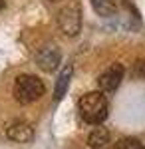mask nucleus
Segmentation results:
<instances>
[{"label": "nucleus", "instance_id": "f03ea898", "mask_svg": "<svg viewBox=\"0 0 145 149\" xmlns=\"http://www.w3.org/2000/svg\"><path fill=\"white\" fill-rule=\"evenodd\" d=\"M44 92H46L44 81L40 78H36V76H30V74H22L14 81V97L20 103L36 102L44 95Z\"/></svg>", "mask_w": 145, "mask_h": 149}, {"label": "nucleus", "instance_id": "7ed1b4c3", "mask_svg": "<svg viewBox=\"0 0 145 149\" xmlns=\"http://www.w3.org/2000/svg\"><path fill=\"white\" fill-rule=\"evenodd\" d=\"M58 26L62 28V32L66 36H78L79 28H82V16H79V8L76 4L66 6L58 12Z\"/></svg>", "mask_w": 145, "mask_h": 149}, {"label": "nucleus", "instance_id": "f8f14e48", "mask_svg": "<svg viewBox=\"0 0 145 149\" xmlns=\"http://www.w3.org/2000/svg\"><path fill=\"white\" fill-rule=\"evenodd\" d=\"M50 2H62V0H50Z\"/></svg>", "mask_w": 145, "mask_h": 149}, {"label": "nucleus", "instance_id": "0eeeda50", "mask_svg": "<svg viewBox=\"0 0 145 149\" xmlns=\"http://www.w3.org/2000/svg\"><path fill=\"white\" fill-rule=\"evenodd\" d=\"M88 145L91 149H105L109 145V131L105 127H96L88 137Z\"/></svg>", "mask_w": 145, "mask_h": 149}, {"label": "nucleus", "instance_id": "1a4fd4ad", "mask_svg": "<svg viewBox=\"0 0 145 149\" xmlns=\"http://www.w3.org/2000/svg\"><path fill=\"white\" fill-rule=\"evenodd\" d=\"M91 6L100 16H112L115 12V0H91Z\"/></svg>", "mask_w": 145, "mask_h": 149}, {"label": "nucleus", "instance_id": "f257e3e1", "mask_svg": "<svg viewBox=\"0 0 145 149\" xmlns=\"http://www.w3.org/2000/svg\"><path fill=\"white\" fill-rule=\"evenodd\" d=\"M79 107V115L84 117V121L93 123V125H100L101 121L107 117V100L101 92H89L86 95H82L78 102Z\"/></svg>", "mask_w": 145, "mask_h": 149}, {"label": "nucleus", "instance_id": "39448f33", "mask_svg": "<svg viewBox=\"0 0 145 149\" xmlns=\"http://www.w3.org/2000/svg\"><path fill=\"white\" fill-rule=\"evenodd\" d=\"M36 64L44 70V72L56 70L58 64H60V50L56 46H50V44L40 48V52L36 54Z\"/></svg>", "mask_w": 145, "mask_h": 149}, {"label": "nucleus", "instance_id": "9d476101", "mask_svg": "<svg viewBox=\"0 0 145 149\" xmlns=\"http://www.w3.org/2000/svg\"><path fill=\"white\" fill-rule=\"evenodd\" d=\"M113 149H145V147L133 137H123V139H119V141L115 143Z\"/></svg>", "mask_w": 145, "mask_h": 149}, {"label": "nucleus", "instance_id": "20e7f679", "mask_svg": "<svg viewBox=\"0 0 145 149\" xmlns=\"http://www.w3.org/2000/svg\"><path fill=\"white\" fill-rule=\"evenodd\" d=\"M121 80H123V66L121 64H113V66H109V68L98 78V86H100L101 92L109 93V92H115V90L119 88Z\"/></svg>", "mask_w": 145, "mask_h": 149}, {"label": "nucleus", "instance_id": "9b49d317", "mask_svg": "<svg viewBox=\"0 0 145 149\" xmlns=\"http://www.w3.org/2000/svg\"><path fill=\"white\" fill-rule=\"evenodd\" d=\"M4 4H6V2H4V0H0V10L4 8Z\"/></svg>", "mask_w": 145, "mask_h": 149}, {"label": "nucleus", "instance_id": "6e6552de", "mask_svg": "<svg viewBox=\"0 0 145 149\" xmlns=\"http://www.w3.org/2000/svg\"><path fill=\"white\" fill-rule=\"evenodd\" d=\"M72 66H66L62 70V74L58 76V81H56V90H54V97L56 100H62L64 93L68 92V86H70V80H72Z\"/></svg>", "mask_w": 145, "mask_h": 149}, {"label": "nucleus", "instance_id": "423d86ee", "mask_svg": "<svg viewBox=\"0 0 145 149\" xmlns=\"http://www.w3.org/2000/svg\"><path fill=\"white\" fill-rule=\"evenodd\" d=\"M6 135H8V139L14 141V143H28V141L34 137V127L30 125L28 121H14V123L8 125Z\"/></svg>", "mask_w": 145, "mask_h": 149}]
</instances>
